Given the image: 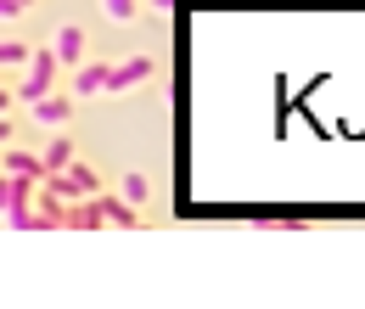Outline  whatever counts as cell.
Returning a JSON list of instances; mask_svg holds the SVG:
<instances>
[{
	"label": "cell",
	"instance_id": "6da1fadb",
	"mask_svg": "<svg viewBox=\"0 0 365 309\" xmlns=\"http://www.w3.org/2000/svg\"><path fill=\"white\" fill-rule=\"evenodd\" d=\"M56 51H29V79H23V101L34 107L40 96H51V85H56Z\"/></svg>",
	"mask_w": 365,
	"mask_h": 309
},
{
	"label": "cell",
	"instance_id": "7a4b0ae2",
	"mask_svg": "<svg viewBox=\"0 0 365 309\" xmlns=\"http://www.w3.org/2000/svg\"><path fill=\"white\" fill-rule=\"evenodd\" d=\"M46 186H56V191L73 203V197H96V191H101V175H96L91 163H79V158H73L62 175H46Z\"/></svg>",
	"mask_w": 365,
	"mask_h": 309
},
{
	"label": "cell",
	"instance_id": "3957f363",
	"mask_svg": "<svg viewBox=\"0 0 365 309\" xmlns=\"http://www.w3.org/2000/svg\"><path fill=\"white\" fill-rule=\"evenodd\" d=\"M34 191H40V180L0 169V214H11V208H29V203H34Z\"/></svg>",
	"mask_w": 365,
	"mask_h": 309
},
{
	"label": "cell",
	"instance_id": "277c9868",
	"mask_svg": "<svg viewBox=\"0 0 365 309\" xmlns=\"http://www.w3.org/2000/svg\"><path fill=\"white\" fill-rule=\"evenodd\" d=\"M152 68H158L152 56H130V62H118V68L107 74V90H135V85H146V79H152Z\"/></svg>",
	"mask_w": 365,
	"mask_h": 309
},
{
	"label": "cell",
	"instance_id": "5b68a950",
	"mask_svg": "<svg viewBox=\"0 0 365 309\" xmlns=\"http://www.w3.org/2000/svg\"><path fill=\"white\" fill-rule=\"evenodd\" d=\"M73 101H79V96H56V90H51V96H40V101H34V124L62 130V124L73 118Z\"/></svg>",
	"mask_w": 365,
	"mask_h": 309
},
{
	"label": "cell",
	"instance_id": "8992f818",
	"mask_svg": "<svg viewBox=\"0 0 365 309\" xmlns=\"http://www.w3.org/2000/svg\"><path fill=\"white\" fill-rule=\"evenodd\" d=\"M101 225H107V214L96 197H73V208L62 214V231H101Z\"/></svg>",
	"mask_w": 365,
	"mask_h": 309
},
{
	"label": "cell",
	"instance_id": "52a82bcc",
	"mask_svg": "<svg viewBox=\"0 0 365 309\" xmlns=\"http://www.w3.org/2000/svg\"><path fill=\"white\" fill-rule=\"evenodd\" d=\"M107 74H113L107 62H91V56H85V62H79V79H73V96H79V101L101 96V90H107Z\"/></svg>",
	"mask_w": 365,
	"mask_h": 309
},
{
	"label": "cell",
	"instance_id": "ba28073f",
	"mask_svg": "<svg viewBox=\"0 0 365 309\" xmlns=\"http://www.w3.org/2000/svg\"><path fill=\"white\" fill-rule=\"evenodd\" d=\"M51 51H56V62H73V68H79V62H85V29H79V23H62Z\"/></svg>",
	"mask_w": 365,
	"mask_h": 309
},
{
	"label": "cell",
	"instance_id": "9c48e42d",
	"mask_svg": "<svg viewBox=\"0 0 365 309\" xmlns=\"http://www.w3.org/2000/svg\"><path fill=\"white\" fill-rule=\"evenodd\" d=\"M96 203H101V214H107V225H135V203L130 197H113V191H96Z\"/></svg>",
	"mask_w": 365,
	"mask_h": 309
},
{
	"label": "cell",
	"instance_id": "30bf717a",
	"mask_svg": "<svg viewBox=\"0 0 365 309\" xmlns=\"http://www.w3.org/2000/svg\"><path fill=\"white\" fill-rule=\"evenodd\" d=\"M79 152H73V141L68 135H56V141H46V152H40V163H46V175H62L68 163H73Z\"/></svg>",
	"mask_w": 365,
	"mask_h": 309
},
{
	"label": "cell",
	"instance_id": "8fae6325",
	"mask_svg": "<svg viewBox=\"0 0 365 309\" xmlns=\"http://www.w3.org/2000/svg\"><path fill=\"white\" fill-rule=\"evenodd\" d=\"M0 169H11V175H29V180H46V163H40L34 152H6V158H0Z\"/></svg>",
	"mask_w": 365,
	"mask_h": 309
},
{
	"label": "cell",
	"instance_id": "7c38bea8",
	"mask_svg": "<svg viewBox=\"0 0 365 309\" xmlns=\"http://www.w3.org/2000/svg\"><path fill=\"white\" fill-rule=\"evenodd\" d=\"M124 197H130V203H146V197H152V186H146V175H140V169H130V175H124Z\"/></svg>",
	"mask_w": 365,
	"mask_h": 309
},
{
	"label": "cell",
	"instance_id": "4fadbf2b",
	"mask_svg": "<svg viewBox=\"0 0 365 309\" xmlns=\"http://www.w3.org/2000/svg\"><path fill=\"white\" fill-rule=\"evenodd\" d=\"M0 220L11 225V231H40V214H34V203H29V208H11V214H0Z\"/></svg>",
	"mask_w": 365,
	"mask_h": 309
},
{
	"label": "cell",
	"instance_id": "5bb4252c",
	"mask_svg": "<svg viewBox=\"0 0 365 309\" xmlns=\"http://www.w3.org/2000/svg\"><path fill=\"white\" fill-rule=\"evenodd\" d=\"M101 11H107L113 23H130V17L140 11V0H101Z\"/></svg>",
	"mask_w": 365,
	"mask_h": 309
},
{
	"label": "cell",
	"instance_id": "9a60e30c",
	"mask_svg": "<svg viewBox=\"0 0 365 309\" xmlns=\"http://www.w3.org/2000/svg\"><path fill=\"white\" fill-rule=\"evenodd\" d=\"M6 62H29V45H17V40H0V68Z\"/></svg>",
	"mask_w": 365,
	"mask_h": 309
},
{
	"label": "cell",
	"instance_id": "2e32d148",
	"mask_svg": "<svg viewBox=\"0 0 365 309\" xmlns=\"http://www.w3.org/2000/svg\"><path fill=\"white\" fill-rule=\"evenodd\" d=\"M11 17H23V6L17 0H0V23H11Z\"/></svg>",
	"mask_w": 365,
	"mask_h": 309
},
{
	"label": "cell",
	"instance_id": "e0dca14e",
	"mask_svg": "<svg viewBox=\"0 0 365 309\" xmlns=\"http://www.w3.org/2000/svg\"><path fill=\"white\" fill-rule=\"evenodd\" d=\"M0 146H11V118L0 113Z\"/></svg>",
	"mask_w": 365,
	"mask_h": 309
},
{
	"label": "cell",
	"instance_id": "ac0fdd59",
	"mask_svg": "<svg viewBox=\"0 0 365 309\" xmlns=\"http://www.w3.org/2000/svg\"><path fill=\"white\" fill-rule=\"evenodd\" d=\"M146 6H152V11H175L180 0H146Z\"/></svg>",
	"mask_w": 365,
	"mask_h": 309
},
{
	"label": "cell",
	"instance_id": "d6986e66",
	"mask_svg": "<svg viewBox=\"0 0 365 309\" xmlns=\"http://www.w3.org/2000/svg\"><path fill=\"white\" fill-rule=\"evenodd\" d=\"M6 107H11V90H0V113H6Z\"/></svg>",
	"mask_w": 365,
	"mask_h": 309
},
{
	"label": "cell",
	"instance_id": "ffe728a7",
	"mask_svg": "<svg viewBox=\"0 0 365 309\" xmlns=\"http://www.w3.org/2000/svg\"><path fill=\"white\" fill-rule=\"evenodd\" d=\"M17 6H23V11H29V6H34V0H17Z\"/></svg>",
	"mask_w": 365,
	"mask_h": 309
}]
</instances>
